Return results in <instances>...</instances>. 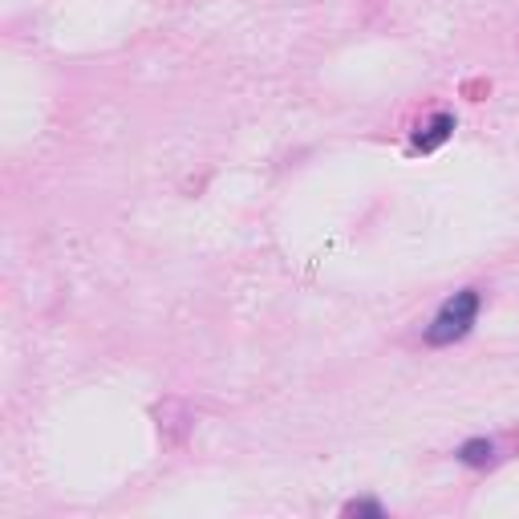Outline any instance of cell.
I'll return each instance as SVG.
<instances>
[{
	"instance_id": "obj_1",
	"label": "cell",
	"mask_w": 519,
	"mask_h": 519,
	"mask_svg": "<svg viewBox=\"0 0 519 519\" xmlns=\"http://www.w3.org/2000/svg\"><path fill=\"white\" fill-rule=\"evenodd\" d=\"M479 309H483V292L479 288H459L455 296H447V301L438 305V313L422 329V341L430 349H447V345L471 337V329L479 321Z\"/></svg>"
},
{
	"instance_id": "obj_2",
	"label": "cell",
	"mask_w": 519,
	"mask_h": 519,
	"mask_svg": "<svg viewBox=\"0 0 519 519\" xmlns=\"http://www.w3.org/2000/svg\"><path fill=\"white\" fill-rule=\"evenodd\" d=\"M455 134V114H447V110H438V114H430L418 130H414V151H422V155H430V151H438L442 142H447Z\"/></svg>"
},
{
	"instance_id": "obj_3",
	"label": "cell",
	"mask_w": 519,
	"mask_h": 519,
	"mask_svg": "<svg viewBox=\"0 0 519 519\" xmlns=\"http://www.w3.org/2000/svg\"><path fill=\"white\" fill-rule=\"evenodd\" d=\"M455 459L463 467H471V471H487V467L499 463V442L495 438H467L463 447L455 451Z\"/></svg>"
},
{
	"instance_id": "obj_4",
	"label": "cell",
	"mask_w": 519,
	"mask_h": 519,
	"mask_svg": "<svg viewBox=\"0 0 519 519\" xmlns=\"http://www.w3.org/2000/svg\"><path fill=\"white\" fill-rule=\"evenodd\" d=\"M345 515L349 519H386V507L378 499H349L345 503Z\"/></svg>"
}]
</instances>
